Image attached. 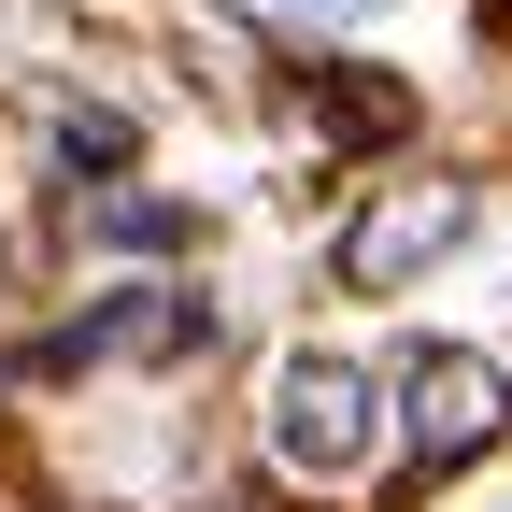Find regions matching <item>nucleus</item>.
I'll use <instances>...</instances> for the list:
<instances>
[{
	"mask_svg": "<svg viewBox=\"0 0 512 512\" xmlns=\"http://www.w3.org/2000/svg\"><path fill=\"white\" fill-rule=\"evenodd\" d=\"M299 15H384V0H299Z\"/></svg>",
	"mask_w": 512,
	"mask_h": 512,
	"instance_id": "7",
	"label": "nucleus"
},
{
	"mask_svg": "<svg viewBox=\"0 0 512 512\" xmlns=\"http://www.w3.org/2000/svg\"><path fill=\"white\" fill-rule=\"evenodd\" d=\"M498 427H512V370H498V356H470V342H427V356L399 370V441H413L427 470L484 456Z\"/></svg>",
	"mask_w": 512,
	"mask_h": 512,
	"instance_id": "1",
	"label": "nucleus"
},
{
	"mask_svg": "<svg viewBox=\"0 0 512 512\" xmlns=\"http://www.w3.org/2000/svg\"><path fill=\"white\" fill-rule=\"evenodd\" d=\"M57 157H72V171H114V157H128V114H72V128H57Z\"/></svg>",
	"mask_w": 512,
	"mask_h": 512,
	"instance_id": "6",
	"label": "nucleus"
},
{
	"mask_svg": "<svg viewBox=\"0 0 512 512\" xmlns=\"http://www.w3.org/2000/svg\"><path fill=\"white\" fill-rule=\"evenodd\" d=\"M100 242H128V256H171V242H185V200H100Z\"/></svg>",
	"mask_w": 512,
	"mask_h": 512,
	"instance_id": "5",
	"label": "nucleus"
},
{
	"mask_svg": "<svg viewBox=\"0 0 512 512\" xmlns=\"http://www.w3.org/2000/svg\"><path fill=\"white\" fill-rule=\"evenodd\" d=\"M370 399H384V384H370L356 356H285V384H271V456L313 470V484H342V470L370 456Z\"/></svg>",
	"mask_w": 512,
	"mask_h": 512,
	"instance_id": "2",
	"label": "nucleus"
},
{
	"mask_svg": "<svg viewBox=\"0 0 512 512\" xmlns=\"http://www.w3.org/2000/svg\"><path fill=\"white\" fill-rule=\"evenodd\" d=\"M456 242H470V185H384V200L342 228V285L384 299V285H413L427 256H456Z\"/></svg>",
	"mask_w": 512,
	"mask_h": 512,
	"instance_id": "3",
	"label": "nucleus"
},
{
	"mask_svg": "<svg viewBox=\"0 0 512 512\" xmlns=\"http://www.w3.org/2000/svg\"><path fill=\"white\" fill-rule=\"evenodd\" d=\"M185 342H200V299H185V285H128V299H100V313L57 328L72 370H143V356H185Z\"/></svg>",
	"mask_w": 512,
	"mask_h": 512,
	"instance_id": "4",
	"label": "nucleus"
}]
</instances>
